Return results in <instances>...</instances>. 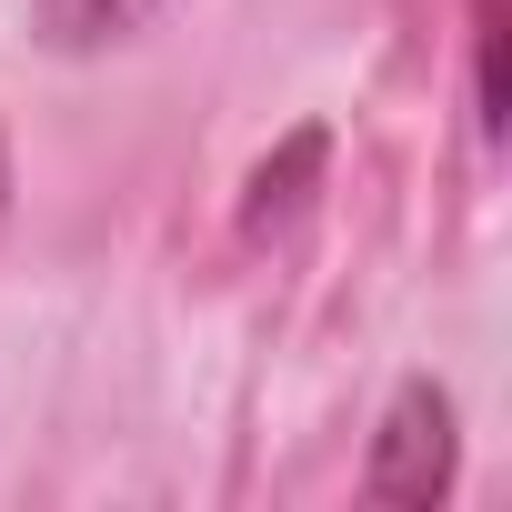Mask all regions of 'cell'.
Instances as JSON below:
<instances>
[{
	"label": "cell",
	"instance_id": "cell-1",
	"mask_svg": "<svg viewBox=\"0 0 512 512\" xmlns=\"http://www.w3.org/2000/svg\"><path fill=\"white\" fill-rule=\"evenodd\" d=\"M442 482H452V402L432 382H412L392 402V422H382V452H372L362 492L372 502H432Z\"/></svg>",
	"mask_w": 512,
	"mask_h": 512
},
{
	"label": "cell",
	"instance_id": "cell-2",
	"mask_svg": "<svg viewBox=\"0 0 512 512\" xmlns=\"http://www.w3.org/2000/svg\"><path fill=\"white\" fill-rule=\"evenodd\" d=\"M171 0H41V41L51 51H111L131 31H151Z\"/></svg>",
	"mask_w": 512,
	"mask_h": 512
}]
</instances>
